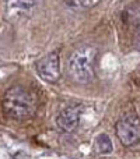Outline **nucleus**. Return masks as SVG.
<instances>
[{
  "instance_id": "1",
  "label": "nucleus",
  "mask_w": 140,
  "mask_h": 159,
  "mask_svg": "<svg viewBox=\"0 0 140 159\" xmlns=\"http://www.w3.org/2000/svg\"><path fill=\"white\" fill-rule=\"evenodd\" d=\"M3 110L14 120H27L35 115L36 101L22 87H11L3 95Z\"/></svg>"
},
{
  "instance_id": "5",
  "label": "nucleus",
  "mask_w": 140,
  "mask_h": 159,
  "mask_svg": "<svg viewBox=\"0 0 140 159\" xmlns=\"http://www.w3.org/2000/svg\"><path fill=\"white\" fill-rule=\"evenodd\" d=\"M80 120V106H69L63 109L56 117V124L59 130H62L66 134H70L79 126Z\"/></svg>"
},
{
  "instance_id": "4",
  "label": "nucleus",
  "mask_w": 140,
  "mask_h": 159,
  "mask_svg": "<svg viewBox=\"0 0 140 159\" xmlns=\"http://www.w3.org/2000/svg\"><path fill=\"white\" fill-rule=\"evenodd\" d=\"M36 71H38L39 77L46 82L59 81L62 71H60V60H59L58 53L52 52L48 53L46 56H44L36 64Z\"/></svg>"
},
{
  "instance_id": "6",
  "label": "nucleus",
  "mask_w": 140,
  "mask_h": 159,
  "mask_svg": "<svg viewBox=\"0 0 140 159\" xmlns=\"http://www.w3.org/2000/svg\"><path fill=\"white\" fill-rule=\"evenodd\" d=\"M6 6L10 14L20 16V14H25L32 10L35 6V0H7Z\"/></svg>"
},
{
  "instance_id": "2",
  "label": "nucleus",
  "mask_w": 140,
  "mask_h": 159,
  "mask_svg": "<svg viewBox=\"0 0 140 159\" xmlns=\"http://www.w3.org/2000/svg\"><path fill=\"white\" fill-rule=\"evenodd\" d=\"M97 57V49L85 45L76 49L67 60V73L70 78L77 84H90L95 77L94 61Z\"/></svg>"
},
{
  "instance_id": "9",
  "label": "nucleus",
  "mask_w": 140,
  "mask_h": 159,
  "mask_svg": "<svg viewBox=\"0 0 140 159\" xmlns=\"http://www.w3.org/2000/svg\"><path fill=\"white\" fill-rule=\"evenodd\" d=\"M138 42H139V46H140V24H139V30H138Z\"/></svg>"
},
{
  "instance_id": "3",
  "label": "nucleus",
  "mask_w": 140,
  "mask_h": 159,
  "mask_svg": "<svg viewBox=\"0 0 140 159\" xmlns=\"http://www.w3.org/2000/svg\"><path fill=\"white\" fill-rule=\"evenodd\" d=\"M116 135L122 145L133 147L140 141V119L136 115H126L116 123Z\"/></svg>"
},
{
  "instance_id": "7",
  "label": "nucleus",
  "mask_w": 140,
  "mask_h": 159,
  "mask_svg": "<svg viewBox=\"0 0 140 159\" xmlns=\"http://www.w3.org/2000/svg\"><path fill=\"white\" fill-rule=\"evenodd\" d=\"M95 149L98 154L101 155H108L112 152L113 147H112V141H111L109 135L105 134V133H101L95 137Z\"/></svg>"
},
{
  "instance_id": "8",
  "label": "nucleus",
  "mask_w": 140,
  "mask_h": 159,
  "mask_svg": "<svg viewBox=\"0 0 140 159\" xmlns=\"http://www.w3.org/2000/svg\"><path fill=\"white\" fill-rule=\"evenodd\" d=\"M80 4L84 6V7H94L95 4H98L99 0H79Z\"/></svg>"
}]
</instances>
